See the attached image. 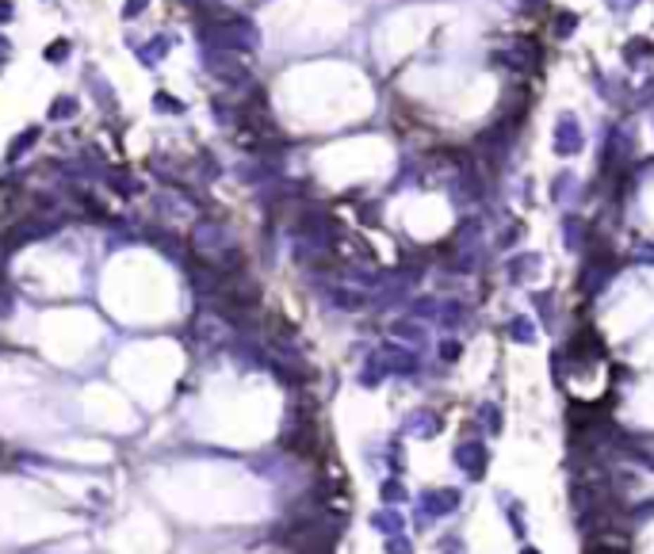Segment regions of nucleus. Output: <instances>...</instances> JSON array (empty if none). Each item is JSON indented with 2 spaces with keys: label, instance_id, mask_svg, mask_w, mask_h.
<instances>
[{
  "label": "nucleus",
  "instance_id": "obj_1",
  "mask_svg": "<svg viewBox=\"0 0 654 554\" xmlns=\"http://www.w3.org/2000/svg\"><path fill=\"white\" fill-rule=\"evenodd\" d=\"M203 61H207V73L214 77V81H222V84H230V88H241L249 81V69L241 65V58L233 54V50H218V46H211L203 54Z\"/></svg>",
  "mask_w": 654,
  "mask_h": 554
},
{
  "label": "nucleus",
  "instance_id": "obj_2",
  "mask_svg": "<svg viewBox=\"0 0 654 554\" xmlns=\"http://www.w3.org/2000/svg\"><path fill=\"white\" fill-rule=\"evenodd\" d=\"M39 138H42V127H27L23 134H15L12 142H8V149H4V161H8V165H15V161H20V157L27 153V149H31L34 142H39Z\"/></svg>",
  "mask_w": 654,
  "mask_h": 554
},
{
  "label": "nucleus",
  "instance_id": "obj_3",
  "mask_svg": "<svg viewBox=\"0 0 654 554\" xmlns=\"http://www.w3.org/2000/svg\"><path fill=\"white\" fill-rule=\"evenodd\" d=\"M77 108H81V103H77L73 96H62V100H54V103H50V111H46V115L54 119V122H58V119H73V115H77Z\"/></svg>",
  "mask_w": 654,
  "mask_h": 554
},
{
  "label": "nucleus",
  "instance_id": "obj_4",
  "mask_svg": "<svg viewBox=\"0 0 654 554\" xmlns=\"http://www.w3.org/2000/svg\"><path fill=\"white\" fill-rule=\"evenodd\" d=\"M69 50H73V42H69V39H54V42H46L42 58H46L50 65H58V61H65V58H69Z\"/></svg>",
  "mask_w": 654,
  "mask_h": 554
},
{
  "label": "nucleus",
  "instance_id": "obj_5",
  "mask_svg": "<svg viewBox=\"0 0 654 554\" xmlns=\"http://www.w3.org/2000/svg\"><path fill=\"white\" fill-rule=\"evenodd\" d=\"M165 50H169V42H165V39H157L153 46H142V50H138V58H142L146 65H153V61H157V58L165 54Z\"/></svg>",
  "mask_w": 654,
  "mask_h": 554
},
{
  "label": "nucleus",
  "instance_id": "obj_6",
  "mask_svg": "<svg viewBox=\"0 0 654 554\" xmlns=\"http://www.w3.org/2000/svg\"><path fill=\"white\" fill-rule=\"evenodd\" d=\"M153 103H157V111H172V115H180V111H184V103L169 100V92H157V96H153Z\"/></svg>",
  "mask_w": 654,
  "mask_h": 554
},
{
  "label": "nucleus",
  "instance_id": "obj_7",
  "mask_svg": "<svg viewBox=\"0 0 654 554\" xmlns=\"http://www.w3.org/2000/svg\"><path fill=\"white\" fill-rule=\"evenodd\" d=\"M146 4H150V0H127L123 15H127V20H134V15H142V12H146Z\"/></svg>",
  "mask_w": 654,
  "mask_h": 554
},
{
  "label": "nucleus",
  "instance_id": "obj_8",
  "mask_svg": "<svg viewBox=\"0 0 654 554\" xmlns=\"http://www.w3.org/2000/svg\"><path fill=\"white\" fill-rule=\"evenodd\" d=\"M15 20V8H12V0H0V27L4 23H12Z\"/></svg>",
  "mask_w": 654,
  "mask_h": 554
}]
</instances>
